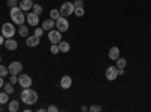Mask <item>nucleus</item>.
Wrapping results in <instances>:
<instances>
[{
    "mask_svg": "<svg viewBox=\"0 0 151 112\" xmlns=\"http://www.w3.org/2000/svg\"><path fill=\"white\" fill-rule=\"evenodd\" d=\"M20 98H21V102L26 103V105H35L38 102V92L33 91V90H29V88H23Z\"/></svg>",
    "mask_w": 151,
    "mask_h": 112,
    "instance_id": "1",
    "label": "nucleus"
},
{
    "mask_svg": "<svg viewBox=\"0 0 151 112\" xmlns=\"http://www.w3.org/2000/svg\"><path fill=\"white\" fill-rule=\"evenodd\" d=\"M9 17H11L12 23H15L17 26H20V24H24V21H26V15H24V12L20 9V6H14V8H11Z\"/></svg>",
    "mask_w": 151,
    "mask_h": 112,
    "instance_id": "2",
    "label": "nucleus"
},
{
    "mask_svg": "<svg viewBox=\"0 0 151 112\" xmlns=\"http://www.w3.org/2000/svg\"><path fill=\"white\" fill-rule=\"evenodd\" d=\"M2 35L5 36V38H14V35H15V26H14V23H3V26H2Z\"/></svg>",
    "mask_w": 151,
    "mask_h": 112,
    "instance_id": "3",
    "label": "nucleus"
},
{
    "mask_svg": "<svg viewBox=\"0 0 151 112\" xmlns=\"http://www.w3.org/2000/svg\"><path fill=\"white\" fill-rule=\"evenodd\" d=\"M59 12H60V17H68V15L74 14V3H70L67 0V2H64V5L60 6Z\"/></svg>",
    "mask_w": 151,
    "mask_h": 112,
    "instance_id": "4",
    "label": "nucleus"
},
{
    "mask_svg": "<svg viewBox=\"0 0 151 112\" xmlns=\"http://www.w3.org/2000/svg\"><path fill=\"white\" fill-rule=\"evenodd\" d=\"M18 83H20L21 88H30V86H32V77L29 76V74L20 73L18 74Z\"/></svg>",
    "mask_w": 151,
    "mask_h": 112,
    "instance_id": "5",
    "label": "nucleus"
},
{
    "mask_svg": "<svg viewBox=\"0 0 151 112\" xmlns=\"http://www.w3.org/2000/svg\"><path fill=\"white\" fill-rule=\"evenodd\" d=\"M62 32H59L58 29H52V30H48V40L52 44H59L62 41Z\"/></svg>",
    "mask_w": 151,
    "mask_h": 112,
    "instance_id": "6",
    "label": "nucleus"
},
{
    "mask_svg": "<svg viewBox=\"0 0 151 112\" xmlns=\"http://www.w3.org/2000/svg\"><path fill=\"white\" fill-rule=\"evenodd\" d=\"M68 27H70V23H68L67 17H59V18L56 20V29H58L59 32H67Z\"/></svg>",
    "mask_w": 151,
    "mask_h": 112,
    "instance_id": "7",
    "label": "nucleus"
},
{
    "mask_svg": "<svg viewBox=\"0 0 151 112\" xmlns=\"http://www.w3.org/2000/svg\"><path fill=\"white\" fill-rule=\"evenodd\" d=\"M8 70H9V74H20L23 73V64L18 61H14L8 65Z\"/></svg>",
    "mask_w": 151,
    "mask_h": 112,
    "instance_id": "8",
    "label": "nucleus"
},
{
    "mask_svg": "<svg viewBox=\"0 0 151 112\" xmlns=\"http://www.w3.org/2000/svg\"><path fill=\"white\" fill-rule=\"evenodd\" d=\"M118 76H119V74H118V67L116 65H110L106 70V79L107 80H115Z\"/></svg>",
    "mask_w": 151,
    "mask_h": 112,
    "instance_id": "9",
    "label": "nucleus"
},
{
    "mask_svg": "<svg viewBox=\"0 0 151 112\" xmlns=\"http://www.w3.org/2000/svg\"><path fill=\"white\" fill-rule=\"evenodd\" d=\"M26 20H27V24H30V26H36V24L40 23V15L35 14V12H29Z\"/></svg>",
    "mask_w": 151,
    "mask_h": 112,
    "instance_id": "10",
    "label": "nucleus"
},
{
    "mask_svg": "<svg viewBox=\"0 0 151 112\" xmlns=\"http://www.w3.org/2000/svg\"><path fill=\"white\" fill-rule=\"evenodd\" d=\"M3 46L6 47V50H17V48H18V43L14 38H6Z\"/></svg>",
    "mask_w": 151,
    "mask_h": 112,
    "instance_id": "11",
    "label": "nucleus"
},
{
    "mask_svg": "<svg viewBox=\"0 0 151 112\" xmlns=\"http://www.w3.org/2000/svg\"><path fill=\"white\" fill-rule=\"evenodd\" d=\"M41 27H42L44 30H52V29L56 27V21L52 20V18H47V20L42 21V26H41Z\"/></svg>",
    "mask_w": 151,
    "mask_h": 112,
    "instance_id": "12",
    "label": "nucleus"
},
{
    "mask_svg": "<svg viewBox=\"0 0 151 112\" xmlns=\"http://www.w3.org/2000/svg\"><path fill=\"white\" fill-rule=\"evenodd\" d=\"M71 85H73V79H71L70 76H64V77L60 79V88H62V90L71 88Z\"/></svg>",
    "mask_w": 151,
    "mask_h": 112,
    "instance_id": "13",
    "label": "nucleus"
},
{
    "mask_svg": "<svg viewBox=\"0 0 151 112\" xmlns=\"http://www.w3.org/2000/svg\"><path fill=\"white\" fill-rule=\"evenodd\" d=\"M18 6H20V9H21L23 12H26V11H30V9H32L33 2H32V0H21V2L18 3Z\"/></svg>",
    "mask_w": 151,
    "mask_h": 112,
    "instance_id": "14",
    "label": "nucleus"
},
{
    "mask_svg": "<svg viewBox=\"0 0 151 112\" xmlns=\"http://www.w3.org/2000/svg\"><path fill=\"white\" fill-rule=\"evenodd\" d=\"M38 44H40V38H38L36 35L27 36V40H26V46H27V47H36Z\"/></svg>",
    "mask_w": 151,
    "mask_h": 112,
    "instance_id": "15",
    "label": "nucleus"
},
{
    "mask_svg": "<svg viewBox=\"0 0 151 112\" xmlns=\"http://www.w3.org/2000/svg\"><path fill=\"white\" fill-rule=\"evenodd\" d=\"M20 109V103L17 100H9L8 102V111L9 112H17Z\"/></svg>",
    "mask_w": 151,
    "mask_h": 112,
    "instance_id": "16",
    "label": "nucleus"
},
{
    "mask_svg": "<svg viewBox=\"0 0 151 112\" xmlns=\"http://www.w3.org/2000/svg\"><path fill=\"white\" fill-rule=\"evenodd\" d=\"M109 58H110L112 61H116V59L119 58V48H118V47H112L110 50H109Z\"/></svg>",
    "mask_w": 151,
    "mask_h": 112,
    "instance_id": "17",
    "label": "nucleus"
},
{
    "mask_svg": "<svg viewBox=\"0 0 151 112\" xmlns=\"http://www.w3.org/2000/svg\"><path fill=\"white\" fill-rule=\"evenodd\" d=\"M58 46H59V50H60V53H67V52H70V48H71L70 43H67V41H60Z\"/></svg>",
    "mask_w": 151,
    "mask_h": 112,
    "instance_id": "18",
    "label": "nucleus"
},
{
    "mask_svg": "<svg viewBox=\"0 0 151 112\" xmlns=\"http://www.w3.org/2000/svg\"><path fill=\"white\" fill-rule=\"evenodd\" d=\"M18 35L23 36V38H27V36H29V29L24 26V24H20V27H18Z\"/></svg>",
    "mask_w": 151,
    "mask_h": 112,
    "instance_id": "19",
    "label": "nucleus"
},
{
    "mask_svg": "<svg viewBox=\"0 0 151 112\" xmlns=\"http://www.w3.org/2000/svg\"><path fill=\"white\" fill-rule=\"evenodd\" d=\"M9 102V94L6 92V91H3V92H0V105H6Z\"/></svg>",
    "mask_w": 151,
    "mask_h": 112,
    "instance_id": "20",
    "label": "nucleus"
},
{
    "mask_svg": "<svg viewBox=\"0 0 151 112\" xmlns=\"http://www.w3.org/2000/svg\"><path fill=\"white\" fill-rule=\"evenodd\" d=\"M74 14H76V17H83V15H85V8H83V6L74 8Z\"/></svg>",
    "mask_w": 151,
    "mask_h": 112,
    "instance_id": "21",
    "label": "nucleus"
},
{
    "mask_svg": "<svg viewBox=\"0 0 151 112\" xmlns=\"http://www.w3.org/2000/svg\"><path fill=\"white\" fill-rule=\"evenodd\" d=\"M3 88H5V91L8 92V94H12L15 90H14V83H11V82H8V83H5L3 85Z\"/></svg>",
    "mask_w": 151,
    "mask_h": 112,
    "instance_id": "22",
    "label": "nucleus"
},
{
    "mask_svg": "<svg viewBox=\"0 0 151 112\" xmlns=\"http://www.w3.org/2000/svg\"><path fill=\"white\" fill-rule=\"evenodd\" d=\"M60 17V12H59V9H52V11H50V18H52V20H58Z\"/></svg>",
    "mask_w": 151,
    "mask_h": 112,
    "instance_id": "23",
    "label": "nucleus"
},
{
    "mask_svg": "<svg viewBox=\"0 0 151 112\" xmlns=\"http://www.w3.org/2000/svg\"><path fill=\"white\" fill-rule=\"evenodd\" d=\"M125 65H127V61H125L124 58H118L116 59V67L118 68H125Z\"/></svg>",
    "mask_w": 151,
    "mask_h": 112,
    "instance_id": "24",
    "label": "nucleus"
},
{
    "mask_svg": "<svg viewBox=\"0 0 151 112\" xmlns=\"http://www.w3.org/2000/svg\"><path fill=\"white\" fill-rule=\"evenodd\" d=\"M32 9H33V12H35V14H38V15H41L42 12H44V9H42V6H41V5H35V3H33Z\"/></svg>",
    "mask_w": 151,
    "mask_h": 112,
    "instance_id": "25",
    "label": "nucleus"
},
{
    "mask_svg": "<svg viewBox=\"0 0 151 112\" xmlns=\"http://www.w3.org/2000/svg\"><path fill=\"white\" fill-rule=\"evenodd\" d=\"M8 74H9L8 67H5V65H0V76H2V77H6Z\"/></svg>",
    "mask_w": 151,
    "mask_h": 112,
    "instance_id": "26",
    "label": "nucleus"
},
{
    "mask_svg": "<svg viewBox=\"0 0 151 112\" xmlns=\"http://www.w3.org/2000/svg\"><path fill=\"white\" fill-rule=\"evenodd\" d=\"M50 52H52V55H58V53H60L59 46H58V44H52V47H50Z\"/></svg>",
    "mask_w": 151,
    "mask_h": 112,
    "instance_id": "27",
    "label": "nucleus"
},
{
    "mask_svg": "<svg viewBox=\"0 0 151 112\" xmlns=\"http://www.w3.org/2000/svg\"><path fill=\"white\" fill-rule=\"evenodd\" d=\"M44 32H45V30H44L42 27H38V29H35V33H33V35H36L38 38H41V36L44 35Z\"/></svg>",
    "mask_w": 151,
    "mask_h": 112,
    "instance_id": "28",
    "label": "nucleus"
},
{
    "mask_svg": "<svg viewBox=\"0 0 151 112\" xmlns=\"http://www.w3.org/2000/svg\"><path fill=\"white\" fill-rule=\"evenodd\" d=\"M9 82H11V83H18V74H11Z\"/></svg>",
    "mask_w": 151,
    "mask_h": 112,
    "instance_id": "29",
    "label": "nucleus"
},
{
    "mask_svg": "<svg viewBox=\"0 0 151 112\" xmlns=\"http://www.w3.org/2000/svg\"><path fill=\"white\" fill-rule=\"evenodd\" d=\"M89 111H91V112H100V111H101V106H98V105H92V106L89 108Z\"/></svg>",
    "mask_w": 151,
    "mask_h": 112,
    "instance_id": "30",
    "label": "nucleus"
},
{
    "mask_svg": "<svg viewBox=\"0 0 151 112\" xmlns=\"http://www.w3.org/2000/svg\"><path fill=\"white\" fill-rule=\"evenodd\" d=\"M8 6H11V8H14V6H18V0H8Z\"/></svg>",
    "mask_w": 151,
    "mask_h": 112,
    "instance_id": "31",
    "label": "nucleus"
},
{
    "mask_svg": "<svg viewBox=\"0 0 151 112\" xmlns=\"http://www.w3.org/2000/svg\"><path fill=\"white\" fill-rule=\"evenodd\" d=\"M47 111H48V112H58V111H59V108H58V106H55V105H50V106L47 108Z\"/></svg>",
    "mask_w": 151,
    "mask_h": 112,
    "instance_id": "32",
    "label": "nucleus"
},
{
    "mask_svg": "<svg viewBox=\"0 0 151 112\" xmlns=\"http://www.w3.org/2000/svg\"><path fill=\"white\" fill-rule=\"evenodd\" d=\"M77 6H83V0H76V2H74V8H77Z\"/></svg>",
    "mask_w": 151,
    "mask_h": 112,
    "instance_id": "33",
    "label": "nucleus"
},
{
    "mask_svg": "<svg viewBox=\"0 0 151 112\" xmlns=\"http://www.w3.org/2000/svg\"><path fill=\"white\" fill-rule=\"evenodd\" d=\"M5 40H6V38H5L2 33H0V46H3V44H5Z\"/></svg>",
    "mask_w": 151,
    "mask_h": 112,
    "instance_id": "34",
    "label": "nucleus"
},
{
    "mask_svg": "<svg viewBox=\"0 0 151 112\" xmlns=\"http://www.w3.org/2000/svg\"><path fill=\"white\" fill-rule=\"evenodd\" d=\"M3 85H5V82H3V77L0 76V88H3Z\"/></svg>",
    "mask_w": 151,
    "mask_h": 112,
    "instance_id": "35",
    "label": "nucleus"
},
{
    "mask_svg": "<svg viewBox=\"0 0 151 112\" xmlns=\"http://www.w3.org/2000/svg\"><path fill=\"white\" fill-rule=\"evenodd\" d=\"M82 111L86 112V111H89V108H88V106H82Z\"/></svg>",
    "mask_w": 151,
    "mask_h": 112,
    "instance_id": "36",
    "label": "nucleus"
},
{
    "mask_svg": "<svg viewBox=\"0 0 151 112\" xmlns=\"http://www.w3.org/2000/svg\"><path fill=\"white\" fill-rule=\"evenodd\" d=\"M2 109H3V108H2V105H0V111H2Z\"/></svg>",
    "mask_w": 151,
    "mask_h": 112,
    "instance_id": "37",
    "label": "nucleus"
},
{
    "mask_svg": "<svg viewBox=\"0 0 151 112\" xmlns=\"http://www.w3.org/2000/svg\"><path fill=\"white\" fill-rule=\"evenodd\" d=\"M0 62H2V56H0Z\"/></svg>",
    "mask_w": 151,
    "mask_h": 112,
    "instance_id": "38",
    "label": "nucleus"
},
{
    "mask_svg": "<svg viewBox=\"0 0 151 112\" xmlns=\"http://www.w3.org/2000/svg\"><path fill=\"white\" fill-rule=\"evenodd\" d=\"M32 2H35V0H32Z\"/></svg>",
    "mask_w": 151,
    "mask_h": 112,
    "instance_id": "39",
    "label": "nucleus"
},
{
    "mask_svg": "<svg viewBox=\"0 0 151 112\" xmlns=\"http://www.w3.org/2000/svg\"><path fill=\"white\" fill-rule=\"evenodd\" d=\"M65 2H67V0H65Z\"/></svg>",
    "mask_w": 151,
    "mask_h": 112,
    "instance_id": "40",
    "label": "nucleus"
}]
</instances>
